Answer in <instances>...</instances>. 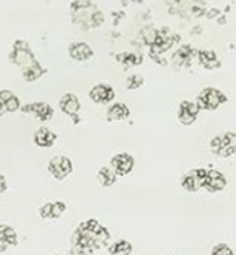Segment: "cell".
<instances>
[{"label": "cell", "instance_id": "d4e9b609", "mask_svg": "<svg viewBox=\"0 0 236 255\" xmlns=\"http://www.w3.org/2000/svg\"><path fill=\"white\" fill-rule=\"evenodd\" d=\"M7 248H9L7 242H6V241H3V239H0V254H3Z\"/></svg>", "mask_w": 236, "mask_h": 255}, {"label": "cell", "instance_id": "277c9868", "mask_svg": "<svg viewBox=\"0 0 236 255\" xmlns=\"http://www.w3.org/2000/svg\"><path fill=\"white\" fill-rule=\"evenodd\" d=\"M207 173L208 170L207 169H193L190 172H187L183 179H181V187L189 191V193H196L199 190L204 188V182H205V178H207Z\"/></svg>", "mask_w": 236, "mask_h": 255}, {"label": "cell", "instance_id": "9a60e30c", "mask_svg": "<svg viewBox=\"0 0 236 255\" xmlns=\"http://www.w3.org/2000/svg\"><path fill=\"white\" fill-rule=\"evenodd\" d=\"M0 239L6 241L9 247H16L18 245V236L16 232L6 224H0Z\"/></svg>", "mask_w": 236, "mask_h": 255}, {"label": "cell", "instance_id": "9c48e42d", "mask_svg": "<svg viewBox=\"0 0 236 255\" xmlns=\"http://www.w3.org/2000/svg\"><path fill=\"white\" fill-rule=\"evenodd\" d=\"M33 140H34V143H36L39 148H51V146L55 143V140H57V134L52 133V131H51L49 128H46V127H40V128L36 130Z\"/></svg>", "mask_w": 236, "mask_h": 255}, {"label": "cell", "instance_id": "4fadbf2b", "mask_svg": "<svg viewBox=\"0 0 236 255\" xmlns=\"http://www.w3.org/2000/svg\"><path fill=\"white\" fill-rule=\"evenodd\" d=\"M97 178H99L102 187L109 188V187H112V185L117 182V178H118V176L115 175V172H114L111 167L103 166V167H100V170H99V173H97Z\"/></svg>", "mask_w": 236, "mask_h": 255}, {"label": "cell", "instance_id": "8fae6325", "mask_svg": "<svg viewBox=\"0 0 236 255\" xmlns=\"http://www.w3.org/2000/svg\"><path fill=\"white\" fill-rule=\"evenodd\" d=\"M24 112H31L34 114L40 121H49L52 118V108L46 103H34V105H27L22 108Z\"/></svg>", "mask_w": 236, "mask_h": 255}, {"label": "cell", "instance_id": "2e32d148", "mask_svg": "<svg viewBox=\"0 0 236 255\" xmlns=\"http://www.w3.org/2000/svg\"><path fill=\"white\" fill-rule=\"evenodd\" d=\"M91 54H93V51L85 43H76L70 48V55L75 60H87L91 57Z\"/></svg>", "mask_w": 236, "mask_h": 255}, {"label": "cell", "instance_id": "ba28073f", "mask_svg": "<svg viewBox=\"0 0 236 255\" xmlns=\"http://www.w3.org/2000/svg\"><path fill=\"white\" fill-rule=\"evenodd\" d=\"M114 97L115 93L109 85H96L90 91V99L96 103H109Z\"/></svg>", "mask_w": 236, "mask_h": 255}, {"label": "cell", "instance_id": "484cf974", "mask_svg": "<svg viewBox=\"0 0 236 255\" xmlns=\"http://www.w3.org/2000/svg\"><path fill=\"white\" fill-rule=\"evenodd\" d=\"M235 137H236V131H235Z\"/></svg>", "mask_w": 236, "mask_h": 255}, {"label": "cell", "instance_id": "3957f363", "mask_svg": "<svg viewBox=\"0 0 236 255\" xmlns=\"http://www.w3.org/2000/svg\"><path fill=\"white\" fill-rule=\"evenodd\" d=\"M48 172L57 179V181H63L64 178H67L72 172H73V164L72 160L66 155H57L54 157L49 163H48Z\"/></svg>", "mask_w": 236, "mask_h": 255}, {"label": "cell", "instance_id": "30bf717a", "mask_svg": "<svg viewBox=\"0 0 236 255\" xmlns=\"http://www.w3.org/2000/svg\"><path fill=\"white\" fill-rule=\"evenodd\" d=\"M60 109L69 115V117H73L75 121H78V117H76V112L79 111V102L76 99L75 94H64L60 100Z\"/></svg>", "mask_w": 236, "mask_h": 255}, {"label": "cell", "instance_id": "7402d4cb", "mask_svg": "<svg viewBox=\"0 0 236 255\" xmlns=\"http://www.w3.org/2000/svg\"><path fill=\"white\" fill-rule=\"evenodd\" d=\"M142 82H144V79H142L141 76L133 75V76H130V78L127 79V88H129V90H136V88H139V87L142 85Z\"/></svg>", "mask_w": 236, "mask_h": 255}, {"label": "cell", "instance_id": "603a6c76", "mask_svg": "<svg viewBox=\"0 0 236 255\" xmlns=\"http://www.w3.org/2000/svg\"><path fill=\"white\" fill-rule=\"evenodd\" d=\"M13 94L10 93V91H0V115H3L4 114V109H3V106H4V103L12 97Z\"/></svg>", "mask_w": 236, "mask_h": 255}, {"label": "cell", "instance_id": "ac0fdd59", "mask_svg": "<svg viewBox=\"0 0 236 255\" xmlns=\"http://www.w3.org/2000/svg\"><path fill=\"white\" fill-rule=\"evenodd\" d=\"M211 255H235V251L228 244H219L211 250Z\"/></svg>", "mask_w": 236, "mask_h": 255}, {"label": "cell", "instance_id": "52a82bcc", "mask_svg": "<svg viewBox=\"0 0 236 255\" xmlns=\"http://www.w3.org/2000/svg\"><path fill=\"white\" fill-rule=\"evenodd\" d=\"M228 187V178L217 169H210L204 182V188L210 193H222Z\"/></svg>", "mask_w": 236, "mask_h": 255}, {"label": "cell", "instance_id": "5b68a950", "mask_svg": "<svg viewBox=\"0 0 236 255\" xmlns=\"http://www.w3.org/2000/svg\"><path fill=\"white\" fill-rule=\"evenodd\" d=\"M199 112H201V108L196 102L184 100L178 108V121L183 126H192L196 123Z\"/></svg>", "mask_w": 236, "mask_h": 255}, {"label": "cell", "instance_id": "8992f818", "mask_svg": "<svg viewBox=\"0 0 236 255\" xmlns=\"http://www.w3.org/2000/svg\"><path fill=\"white\" fill-rule=\"evenodd\" d=\"M135 167V158L127 154V152H121L112 157L111 160V169L115 172L117 176H126L129 175Z\"/></svg>", "mask_w": 236, "mask_h": 255}, {"label": "cell", "instance_id": "6da1fadb", "mask_svg": "<svg viewBox=\"0 0 236 255\" xmlns=\"http://www.w3.org/2000/svg\"><path fill=\"white\" fill-rule=\"evenodd\" d=\"M211 152L223 157V158H231L236 154V137L235 133H223L220 136H216L210 142Z\"/></svg>", "mask_w": 236, "mask_h": 255}, {"label": "cell", "instance_id": "7a4b0ae2", "mask_svg": "<svg viewBox=\"0 0 236 255\" xmlns=\"http://www.w3.org/2000/svg\"><path fill=\"white\" fill-rule=\"evenodd\" d=\"M226 102H228V96L223 91H220L217 88H213V87H208V88L201 91L196 103L199 105L201 109L214 111V109L220 108Z\"/></svg>", "mask_w": 236, "mask_h": 255}, {"label": "cell", "instance_id": "5bb4252c", "mask_svg": "<svg viewBox=\"0 0 236 255\" xmlns=\"http://www.w3.org/2000/svg\"><path fill=\"white\" fill-rule=\"evenodd\" d=\"M108 251L111 255H130L133 253V247L130 242L121 239V241H117L115 244H112L108 248Z\"/></svg>", "mask_w": 236, "mask_h": 255}, {"label": "cell", "instance_id": "e0dca14e", "mask_svg": "<svg viewBox=\"0 0 236 255\" xmlns=\"http://www.w3.org/2000/svg\"><path fill=\"white\" fill-rule=\"evenodd\" d=\"M199 57H201V63L207 69H217V67H220V61H219L217 55L213 51H202Z\"/></svg>", "mask_w": 236, "mask_h": 255}, {"label": "cell", "instance_id": "ffe728a7", "mask_svg": "<svg viewBox=\"0 0 236 255\" xmlns=\"http://www.w3.org/2000/svg\"><path fill=\"white\" fill-rule=\"evenodd\" d=\"M39 215L42 220H52V203H45L39 208Z\"/></svg>", "mask_w": 236, "mask_h": 255}, {"label": "cell", "instance_id": "cb8c5ba5", "mask_svg": "<svg viewBox=\"0 0 236 255\" xmlns=\"http://www.w3.org/2000/svg\"><path fill=\"white\" fill-rule=\"evenodd\" d=\"M7 190V184H6V179L3 175H0V194H3L4 191Z\"/></svg>", "mask_w": 236, "mask_h": 255}, {"label": "cell", "instance_id": "44dd1931", "mask_svg": "<svg viewBox=\"0 0 236 255\" xmlns=\"http://www.w3.org/2000/svg\"><path fill=\"white\" fill-rule=\"evenodd\" d=\"M3 109H4V112H15V111H18V109H19V100H18L15 96H12V97L4 103Z\"/></svg>", "mask_w": 236, "mask_h": 255}, {"label": "cell", "instance_id": "7c38bea8", "mask_svg": "<svg viewBox=\"0 0 236 255\" xmlns=\"http://www.w3.org/2000/svg\"><path fill=\"white\" fill-rule=\"evenodd\" d=\"M130 117V109L123 103H115L108 109V121H123Z\"/></svg>", "mask_w": 236, "mask_h": 255}, {"label": "cell", "instance_id": "d6986e66", "mask_svg": "<svg viewBox=\"0 0 236 255\" xmlns=\"http://www.w3.org/2000/svg\"><path fill=\"white\" fill-rule=\"evenodd\" d=\"M66 211V203L64 202H54L52 203V220H58Z\"/></svg>", "mask_w": 236, "mask_h": 255}]
</instances>
